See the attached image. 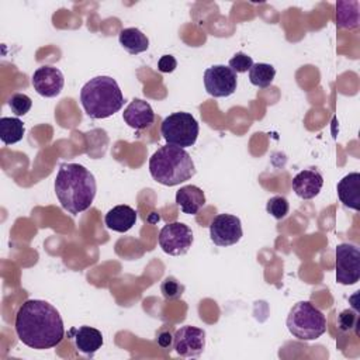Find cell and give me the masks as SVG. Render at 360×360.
Wrapping results in <instances>:
<instances>
[{
  "mask_svg": "<svg viewBox=\"0 0 360 360\" xmlns=\"http://www.w3.org/2000/svg\"><path fill=\"white\" fill-rule=\"evenodd\" d=\"M18 339L28 347L44 350L58 346L65 336V326L59 311L44 300L24 301L14 321Z\"/></svg>",
  "mask_w": 360,
  "mask_h": 360,
  "instance_id": "cell-1",
  "label": "cell"
},
{
  "mask_svg": "<svg viewBox=\"0 0 360 360\" xmlns=\"http://www.w3.org/2000/svg\"><path fill=\"white\" fill-rule=\"evenodd\" d=\"M53 187L62 208L73 215L90 208L97 191L93 173L79 163H62Z\"/></svg>",
  "mask_w": 360,
  "mask_h": 360,
  "instance_id": "cell-2",
  "label": "cell"
},
{
  "mask_svg": "<svg viewBox=\"0 0 360 360\" xmlns=\"http://www.w3.org/2000/svg\"><path fill=\"white\" fill-rule=\"evenodd\" d=\"M149 173L159 184L172 187L190 180L195 174V166L186 149L165 145L150 156Z\"/></svg>",
  "mask_w": 360,
  "mask_h": 360,
  "instance_id": "cell-3",
  "label": "cell"
},
{
  "mask_svg": "<svg viewBox=\"0 0 360 360\" xmlns=\"http://www.w3.org/2000/svg\"><path fill=\"white\" fill-rule=\"evenodd\" d=\"M80 103L90 118L103 120L121 110L124 96L115 79L96 76L82 87Z\"/></svg>",
  "mask_w": 360,
  "mask_h": 360,
  "instance_id": "cell-4",
  "label": "cell"
},
{
  "mask_svg": "<svg viewBox=\"0 0 360 360\" xmlns=\"http://www.w3.org/2000/svg\"><path fill=\"white\" fill-rule=\"evenodd\" d=\"M290 333L300 340H315L326 332L325 315L309 301L294 304L285 321Z\"/></svg>",
  "mask_w": 360,
  "mask_h": 360,
  "instance_id": "cell-5",
  "label": "cell"
},
{
  "mask_svg": "<svg viewBox=\"0 0 360 360\" xmlns=\"http://www.w3.org/2000/svg\"><path fill=\"white\" fill-rule=\"evenodd\" d=\"M160 132L167 145L184 149L195 143L200 127L197 120L190 112L179 111L167 115L162 121Z\"/></svg>",
  "mask_w": 360,
  "mask_h": 360,
  "instance_id": "cell-6",
  "label": "cell"
},
{
  "mask_svg": "<svg viewBox=\"0 0 360 360\" xmlns=\"http://www.w3.org/2000/svg\"><path fill=\"white\" fill-rule=\"evenodd\" d=\"M159 246L170 256H181L188 252L194 242L193 231L183 222L166 224L159 232Z\"/></svg>",
  "mask_w": 360,
  "mask_h": 360,
  "instance_id": "cell-7",
  "label": "cell"
},
{
  "mask_svg": "<svg viewBox=\"0 0 360 360\" xmlns=\"http://www.w3.org/2000/svg\"><path fill=\"white\" fill-rule=\"evenodd\" d=\"M335 256L336 281L343 285L356 284L360 278V249L353 243H340Z\"/></svg>",
  "mask_w": 360,
  "mask_h": 360,
  "instance_id": "cell-8",
  "label": "cell"
},
{
  "mask_svg": "<svg viewBox=\"0 0 360 360\" xmlns=\"http://www.w3.org/2000/svg\"><path fill=\"white\" fill-rule=\"evenodd\" d=\"M236 84V73L229 66L214 65L204 72V86L212 97H228L233 94Z\"/></svg>",
  "mask_w": 360,
  "mask_h": 360,
  "instance_id": "cell-9",
  "label": "cell"
},
{
  "mask_svg": "<svg viewBox=\"0 0 360 360\" xmlns=\"http://www.w3.org/2000/svg\"><path fill=\"white\" fill-rule=\"evenodd\" d=\"M242 235V222L236 215L218 214L210 224V238L217 246H232Z\"/></svg>",
  "mask_w": 360,
  "mask_h": 360,
  "instance_id": "cell-10",
  "label": "cell"
},
{
  "mask_svg": "<svg viewBox=\"0 0 360 360\" xmlns=\"http://www.w3.org/2000/svg\"><path fill=\"white\" fill-rule=\"evenodd\" d=\"M173 349L181 357H198L205 349V330L193 325L180 326L174 332Z\"/></svg>",
  "mask_w": 360,
  "mask_h": 360,
  "instance_id": "cell-11",
  "label": "cell"
},
{
  "mask_svg": "<svg viewBox=\"0 0 360 360\" xmlns=\"http://www.w3.org/2000/svg\"><path fill=\"white\" fill-rule=\"evenodd\" d=\"M32 86L42 97H56L65 86V77L58 68L45 65L34 72Z\"/></svg>",
  "mask_w": 360,
  "mask_h": 360,
  "instance_id": "cell-12",
  "label": "cell"
},
{
  "mask_svg": "<svg viewBox=\"0 0 360 360\" xmlns=\"http://www.w3.org/2000/svg\"><path fill=\"white\" fill-rule=\"evenodd\" d=\"M323 186V177L318 169H304L292 179V191L302 200L316 197Z\"/></svg>",
  "mask_w": 360,
  "mask_h": 360,
  "instance_id": "cell-13",
  "label": "cell"
},
{
  "mask_svg": "<svg viewBox=\"0 0 360 360\" xmlns=\"http://www.w3.org/2000/svg\"><path fill=\"white\" fill-rule=\"evenodd\" d=\"M124 121L134 129L141 131L150 127L155 121V112L148 101L134 98L122 112Z\"/></svg>",
  "mask_w": 360,
  "mask_h": 360,
  "instance_id": "cell-14",
  "label": "cell"
},
{
  "mask_svg": "<svg viewBox=\"0 0 360 360\" xmlns=\"http://www.w3.org/2000/svg\"><path fill=\"white\" fill-rule=\"evenodd\" d=\"M69 336L73 339L76 349L86 356H93L104 342L98 329L86 325L80 328H72L69 330Z\"/></svg>",
  "mask_w": 360,
  "mask_h": 360,
  "instance_id": "cell-15",
  "label": "cell"
},
{
  "mask_svg": "<svg viewBox=\"0 0 360 360\" xmlns=\"http://www.w3.org/2000/svg\"><path fill=\"white\" fill-rule=\"evenodd\" d=\"M338 197L340 202L352 210H360V173L353 172L346 174L338 183Z\"/></svg>",
  "mask_w": 360,
  "mask_h": 360,
  "instance_id": "cell-16",
  "label": "cell"
},
{
  "mask_svg": "<svg viewBox=\"0 0 360 360\" xmlns=\"http://www.w3.org/2000/svg\"><path fill=\"white\" fill-rule=\"evenodd\" d=\"M136 211L129 205H115L112 207L104 218L105 226L115 232H127L136 222Z\"/></svg>",
  "mask_w": 360,
  "mask_h": 360,
  "instance_id": "cell-17",
  "label": "cell"
},
{
  "mask_svg": "<svg viewBox=\"0 0 360 360\" xmlns=\"http://www.w3.org/2000/svg\"><path fill=\"white\" fill-rule=\"evenodd\" d=\"M176 202L184 214L195 215L205 205V194L197 186H183L176 193Z\"/></svg>",
  "mask_w": 360,
  "mask_h": 360,
  "instance_id": "cell-18",
  "label": "cell"
},
{
  "mask_svg": "<svg viewBox=\"0 0 360 360\" xmlns=\"http://www.w3.org/2000/svg\"><path fill=\"white\" fill-rule=\"evenodd\" d=\"M120 45L131 55H138L149 48L148 37L138 28H124L118 35Z\"/></svg>",
  "mask_w": 360,
  "mask_h": 360,
  "instance_id": "cell-19",
  "label": "cell"
},
{
  "mask_svg": "<svg viewBox=\"0 0 360 360\" xmlns=\"http://www.w3.org/2000/svg\"><path fill=\"white\" fill-rule=\"evenodd\" d=\"M359 1H338L336 3V24L339 28L354 30L359 27Z\"/></svg>",
  "mask_w": 360,
  "mask_h": 360,
  "instance_id": "cell-20",
  "label": "cell"
},
{
  "mask_svg": "<svg viewBox=\"0 0 360 360\" xmlns=\"http://www.w3.org/2000/svg\"><path fill=\"white\" fill-rule=\"evenodd\" d=\"M24 124L17 117H1L0 118V139L6 145L17 143L24 136Z\"/></svg>",
  "mask_w": 360,
  "mask_h": 360,
  "instance_id": "cell-21",
  "label": "cell"
},
{
  "mask_svg": "<svg viewBox=\"0 0 360 360\" xmlns=\"http://www.w3.org/2000/svg\"><path fill=\"white\" fill-rule=\"evenodd\" d=\"M276 76V69L270 63H253V66L249 69V80L253 86L266 89L269 87Z\"/></svg>",
  "mask_w": 360,
  "mask_h": 360,
  "instance_id": "cell-22",
  "label": "cell"
},
{
  "mask_svg": "<svg viewBox=\"0 0 360 360\" xmlns=\"http://www.w3.org/2000/svg\"><path fill=\"white\" fill-rule=\"evenodd\" d=\"M186 287L181 284L176 277L167 276L162 283H160V292L166 301L177 300L183 295Z\"/></svg>",
  "mask_w": 360,
  "mask_h": 360,
  "instance_id": "cell-23",
  "label": "cell"
},
{
  "mask_svg": "<svg viewBox=\"0 0 360 360\" xmlns=\"http://www.w3.org/2000/svg\"><path fill=\"white\" fill-rule=\"evenodd\" d=\"M266 211L276 219H284L290 211V204L283 195H273L266 204Z\"/></svg>",
  "mask_w": 360,
  "mask_h": 360,
  "instance_id": "cell-24",
  "label": "cell"
},
{
  "mask_svg": "<svg viewBox=\"0 0 360 360\" xmlns=\"http://www.w3.org/2000/svg\"><path fill=\"white\" fill-rule=\"evenodd\" d=\"M31 105H32V100L24 93H14L8 98V107L17 117L25 115L30 111Z\"/></svg>",
  "mask_w": 360,
  "mask_h": 360,
  "instance_id": "cell-25",
  "label": "cell"
},
{
  "mask_svg": "<svg viewBox=\"0 0 360 360\" xmlns=\"http://www.w3.org/2000/svg\"><path fill=\"white\" fill-rule=\"evenodd\" d=\"M228 65L235 73H245L253 66V59L249 55H246L245 52H236L229 59Z\"/></svg>",
  "mask_w": 360,
  "mask_h": 360,
  "instance_id": "cell-26",
  "label": "cell"
},
{
  "mask_svg": "<svg viewBox=\"0 0 360 360\" xmlns=\"http://www.w3.org/2000/svg\"><path fill=\"white\" fill-rule=\"evenodd\" d=\"M359 321V316H357V312L352 311V309H345L342 311L339 315H338V326L340 330L346 332V330H350L356 326Z\"/></svg>",
  "mask_w": 360,
  "mask_h": 360,
  "instance_id": "cell-27",
  "label": "cell"
},
{
  "mask_svg": "<svg viewBox=\"0 0 360 360\" xmlns=\"http://www.w3.org/2000/svg\"><path fill=\"white\" fill-rule=\"evenodd\" d=\"M177 68V60L172 55H163L158 60V69L162 73H170Z\"/></svg>",
  "mask_w": 360,
  "mask_h": 360,
  "instance_id": "cell-28",
  "label": "cell"
},
{
  "mask_svg": "<svg viewBox=\"0 0 360 360\" xmlns=\"http://www.w3.org/2000/svg\"><path fill=\"white\" fill-rule=\"evenodd\" d=\"M173 338L174 335L170 332V326L169 329H165V330H160L158 333V345L165 349V350H170L173 347Z\"/></svg>",
  "mask_w": 360,
  "mask_h": 360,
  "instance_id": "cell-29",
  "label": "cell"
}]
</instances>
